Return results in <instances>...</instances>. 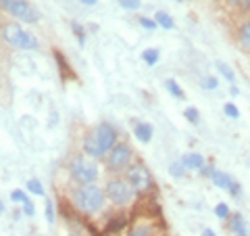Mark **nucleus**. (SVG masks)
<instances>
[{"label":"nucleus","instance_id":"f257e3e1","mask_svg":"<svg viewBox=\"0 0 250 236\" xmlns=\"http://www.w3.org/2000/svg\"><path fill=\"white\" fill-rule=\"evenodd\" d=\"M103 201H104L103 190L94 184H85L73 192V205L80 211H83V213H96L103 207Z\"/></svg>","mask_w":250,"mask_h":236},{"label":"nucleus","instance_id":"f03ea898","mask_svg":"<svg viewBox=\"0 0 250 236\" xmlns=\"http://www.w3.org/2000/svg\"><path fill=\"white\" fill-rule=\"evenodd\" d=\"M2 38L11 46L21 48V50H31V48H36L38 46L36 36L29 34V31H25L21 25H17V23H9V25H4L2 27Z\"/></svg>","mask_w":250,"mask_h":236},{"label":"nucleus","instance_id":"7ed1b4c3","mask_svg":"<svg viewBox=\"0 0 250 236\" xmlns=\"http://www.w3.org/2000/svg\"><path fill=\"white\" fill-rule=\"evenodd\" d=\"M69 169H71L73 180H77L80 184H92L94 180H96V176H98V167L92 161L85 159L83 155H75L71 159Z\"/></svg>","mask_w":250,"mask_h":236},{"label":"nucleus","instance_id":"20e7f679","mask_svg":"<svg viewBox=\"0 0 250 236\" xmlns=\"http://www.w3.org/2000/svg\"><path fill=\"white\" fill-rule=\"evenodd\" d=\"M0 6H2L4 11H9L13 17L23 19L27 23H36L38 19H40L38 11L27 2V0H0Z\"/></svg>","mask_w":250,"mask_h":236},{"label":"nucleus","instance_id":"39448f33","mask_svg":"<svg viewBox=\"0 0 250 236\" xmlns=\"http://www.w3.org/2000/svg\"><path fill=\"white\" fill-rule=\"evenodd\" d=\"M106 196L115 205H125L134 196V188H131L129 182H125V180H111L106 184Z\"/></svg>","mask_w":250,"mask_h":236},{"label":"nucleus","instance_id":"423d86ee","mask_svg":"<svg viewBox=\"0 0 250 236\" xmlns=\"http://www.w3.org/2000/svg\"><path fill=\"white\" fill-rule=\"evenodd\" d=\"M127 182L131 184L134 190L144 192L152 186V178H150V171H148L144 165H131L127 169Z\"/></svg>","mask_w":250,"mask_h":236},{"label":"nucleus","instance_id":"0eeeda50","mask_svg":"<svg viewBox=\"0 0 250 236\" xmlns=\"http://www.w3.org/2000/svg\"><path fill=\"white\" fill-rule=\"evenodd\" d=\"M129 146L127 144H115L108 153V159H106V167L108 171H123L125 165L129 161Z\"/></svg>","mask_w":250,"mask_h":236},{"label":"nucleus","instance_id":"6e6552de","mask_svg":"<svg viewBox=\"0 0 250 236\" xmlns=\"http://www.w3.org/2000/svg\"><path fill=\"white\" fill-rule=\"evenodd\" d=\"M94 134H96V138H98L100 146L104 148V153H106V151H111V148L115 146L117 134H115V130H113V125H108V123H100L98 128L94 130Z\"/></svg>","mask_w":250,"mask_h":236},{"label":"nucleus","instance_id":"1a4fd4ad","mask_svg":"<svg viewBox=\"0 0 250 236\" xmlns=\"http://www.w3.org/2000/svg\"><path fill=\"white\" fill-rule=\"evenodd\" d=\"M208 174H210V178H213L215 186L223 188V190H229L233 196L240 194V184L233 182V180H231L228 174H223V171H217V169H208Z\"/></svg>","mask_w":250,"mask_h":236},{"label":"nucleus","instance_id":"9d476101","mask_svg":"<svg viewBox=\"0 0 250 236\" xmlns=\"http://www.w3.org/2000/svg\"><path fill=\"white\" fill-rule=\"evenodd\" d=\"M83 153L90 155V157H103L104 155V148L100 146V142H98V138H96V134L94 132L83 140Z\"/></svg>","mask_w":250,"mask_h":236},{"label":"nucleus","instance_id":"9b49d317","mask_svg":"<svg viewBox=\"0 0 250 236\" xmlns=\"http://www.w3.org/2000/svg\"><path fill=\"white\" fill-rule=\"evenodd\" d=\"M229 228H231V232L236 234V236H248V232H246V222H244V217H242L240 213L231 215Z\"/></svg>","mask_w":250,"mask_h":236},{"label":"nucleus","instance_id":"f8f14e48","mask_svg":"<svg viewBox=\"0 0 250 236\" xmlns=\"http://www.w3.org/2000/svg\"><path fill=\"white\" fill-rule=\"evenodd\" d=\"M182 161H184L186 167H190V169H202V167H205V157L198 155V153H190V155H186Z\"/></svg>","mask_w":250,"mask_h":236},{"label":"nucleus","instance_id":"ddd939ff","mask_svg":"<svg viewBox=\"0 0 250 236\" xmlns=\"http://www.w3.org/2000/svg\"><path fill=\"white\" fill-rule=\"evenodd\" d=\"M134 134L140 142H150L152 140V125L150 123H138Z\"/></svg>","mask_w":250,"mask_h":236},{"label":"nucleus","instance_id":"4468645a","mask_svg":"<svg viewBox=\"0 0 250 236\" xmlns=\"http://www.w3.org/2000/svg\"><path fill=\"white\" fill-rule=\"evenodd\" d=\"M54 59H57V63H59V69H61V73H62V80H73L75 73L69 71L71 67H69V63L65 61V57H62V52L54 50Z\"/></svg>","mask_w":250,"mask_h":236},{"label":"nucleus","instance_id":"2eb2a0df","mask_svg":"<svg viewBox=\"0 0 250 236\" xmlns=\"http://www.w3.org/2000/svg\"><path fill=\"white\" fill-rule=\"evenodd\" d=\"M154 23H156V25H161V27H165V29H173V27H175V23H173V19H171V15L165 13V11H159V13H156Z\"/></svg>","mask_w":250,"mask_h":236},{"label":"nucleus","instance_id":"dca6fc26","mask_svg":"<svg viewBox=\"0 0 250 236\" xmlns=\"http://www.w3.org/2000/svg\"><path fill=\"white\" fill-rule=\"evenodd\" d=\"M125 224H127V217H125V215H117V217H113V219H108L106 232H117V230H121V228H125Z\"/></svg>","mask_w":250,"mask_h":236},{"label":"nucleus","instance_id":"f3484780","mask_svg":"<svg viewBox=\"0 0 250 236\" xmlns=\"http://www.w3.org/2000/svg\"><path fill=\"white\" fill-rule=\"evenodd\" d=\"M240 44L250 52V21H246L244 25L240 27Z\"/></svg>","mask_w":250,"mask_h":236},{"label":"nucleus","instance_id":"a211bd4d","mask_svg":"<svg viewBox=\"0 0 250 236\" xmlns=\"http://www.w3.org/2000/svg\"><path fill=\"white\" fill-rule=\"evenodd\" d=\"M152 234L154 232H152V228L148 226V224H138V226L131 228L127 236H152Z\"/></svg>","mask_w":250,"mask_h":236},{"label":"nucleus","instance_id":"6ab92c4d","mask_svg":"<svg viewBox=\"0 0 250 236\" xmlns=\"http://www.w3.org/2000/svg\"><path fill=\"white\" fill-rule=\"evenodd\" d=\"M142 59L146 61V65H156V63H159V50L156 48H146L142 52Z\"/></svg>","mask_w":250,"mask_h":236},{"label":"nucleus","instance_id":"aec40b11","mask_svg":"<svg viewBox=\"0 0 250 236\" xmlns=\"http://www.w3.org/2000/svg\"><path fill=\"white\" fill-rule=\"evenodd\" d=\"M165 88H167L171 94H173L175 98H184V90L179 88V84H177L175 80H167V82H165Z\"/></svg>","mask_w":250,"mask_h":236},{"label":"nucleus","instance_id":"412c9836","mask_svg":"<svg viewBox=\"0 0 250 236\" xmlns=\"http://www.w3.org/2000/svg\"><path fill=\"white\" fill-rule=\"evenodd\" d=\"M217 69H219V73H221L228 82H233V80H236V77H233V71H231V69H229L228 65H225V63L219 61V63H217Z\"/></svg>","mask_w":250,"mask_h":236},{"label":"nucleus","instance_id":"4be33fe9","mask_svg":"<svg viewBox=\"0 0 250 236\" xmlns=\"http://www.w3.org/2000/svg\"><path fill=\"white\" fill-rule=\"evenodd\" d=\"M184 161H175V163H171V167H169V174L173 176V178H182L184 176Z\"/></svg>","mask_w":250,"mask_h":236},{"label":"nucleus","instance_id":"5701e85b","mask_svg":"<svg viewBox=\"0 0 250 236\" xmlns=\"http://www.w3.org/2000/svg\"><path fill=\"white\" fill-rule=\"evenodd\" d=\"M184 115H186V119L192 121V123H198L200 121V113H198V109H194V107H188L186 111H184Z\"/></svg>","mask_w":250,"mask_h":236},{"label":"nucleus","instance_id":"b1692460","mask_svg":"<svg viewBox=\"0 0 250 236\" xmlns=\"http://www.w3.org/2000/svg\"><path fill=\"white\" fill-rule=\"evenodd\" d=\"M25 186H27V190H29V192H34V194H44V186L38 182V180H29Z\"/></svg>","mask_w":250,"mask_h":236},{"label":"nucleus","instance_id":"393cba45","mask_svg":"<svg viewBox=\"0 0 250 236\" xmlns=\"http://www.w3.org/2000/svg\"><path fill=\"white\" fill-rule=\"evenodd\" d=\"M223 111H225V115H228V117H231V119H238V117H240L238 107L231 105V103H225V105H223Z\"/></svg>","mask_w":250,"mask_h":236},{"label":"nucleus","instance_id":"a878e982","mask_svg":"<svg viewBox=\"0 0 250 236\" xmlns=\"http://www.w3.org/2000/svg\"><path fill=\"white\" fill-rule=\"evenodd\" d=\"M215 215H217V217H221V219L229 217V207L225 205V203H219V205L215 207Z\"/></svg>","mask_w":250,"mask_h":236},{"label":"nucleus","instance_id":"bb28decb","mask_svg":"<svg viewBox=\"0 0 250 236\" xmlns=\"http://www.w3.org/2000/svg\"><path fill=\"white\" fill-rule=\"evenodd\" d=\"M228 2L238 11H250V0H228Z\"/></svg>","mask_w":250,"mask_h":236},{"label":"nucleus","instance_id":"cd10ccee","mask_svg":"<svg viewBox=\"0 0 250 236\" xmlns=\"http://www.w3.org/2000/svg\"><path fill=\"white\" fill-rule=\"evenodd\" d=\"M119 4L123 6V9H129V11L140 9V0H119Z\"/></svg>","mask_w":250,"mask_h":236},{"label":"nucleus","instance_id":"c85d7f7f","mask_svg":"<svg viewBox=\"0 0 250 236\" xmlns=\"http://www.w3.org/2000/svg\"><path fill=\"white\" fill-rule=\"evenodd\" d=\"M202 88L205 90H215L217 88V80L215 77H205V80H202Z\"/></svg>","mask_w":250,"mask_h":236},{"label":"nucleus","instance_id":"c756f323","mask_svg":"<svg viewBox=\"0 0 250 236\" xmlns=\"http://www.w3.org/2000/svg\"><path fill=\"white\" fill-rule=\"evenodd\" d=\"M23 211H25V215H34L36 213V209H34V203H31L29 199L23 201Z\"/></svg>","mask_w":250,"mask_h":236},{"label":"nucleus","instance_id":"7c9ffc66","mask_svg":"<svg viewBox=\"0 0 250 236\" xmlns=\"http://www.w3.org/2000/svg\"><path fill=\"white\" fill-rule=\"evenodd\" d=\"M46 219L52 224L54 222V207H52V201L46 203Z\"/></svg>","mask_w":250,"mask_h":236},{"label":"nucleus","instance_id":"2f4dec72","mask_svg":"<svg viewBox=\"0 0 250 236\" xmlns=\"http://www.w3.org/2000/svg\"><path fill=\"white\" fill-rule=\"evenodd\" d=\"M11 199H13V201L23 203V201L27 199V196H25V192H23V190H13V192H11Z\"/></svg>","mask_w":250,"mask_h":236},{"label":"nucleus","instance_id":"473e14b6","mask_svg":"<svg viewBox=\"0 0 250 236\" xmlns=\"http://www.w3.org/2000/svg\"><path fill=\"white\" fill-rule=\"evenodd\" d=\"M140 25H142V27H146V29H154V25H156V23H154V21H150L148 17H140Z\"/></svg>","mask_w":250,"mask_h":236},{"label":"nucleus","instance_id":"72a5a7b5","mask_svg":"<svg viewBox=\"0 0 250 236\" xmlns=\"http://www.w3.org/2000/svg\"><path fill=\"white\" fill-rule=\"evenodd\" d=\"M73 29L77 31V38H80V42L83 44V31H82V27H80V25H77V23H75V25H73Z\"/></svg>","mask_w":250,"mask_h":236},{"label":"nucleus","instance_id":"f704fd0d","mask_svg":"<svg viewBox=\"0 0 250 236\" xmlns=\"http://www.w3.org/2000/svg\"><path fill=\"white\" fill-rule=\"evenodd\" d=\"M202 236H217L213 230H208V228H207V230H202Z\"/></svg>","mask_w":250,"mask_h":236},{"label":"nucleus","instance_id":"c9c22d12","mask_svg":"<svg viewBox=\"0 0 250 236\" xmlns=\"http://www.w3.org/2000/svg\"><path fill=\"white\" fill-rule=\"evenodd\" d=\"M80 2H83V4H88V6H90V4H96L98 0H80Z\"/></svg>","mask_w":250,"mask_h":236}]
</instances>
